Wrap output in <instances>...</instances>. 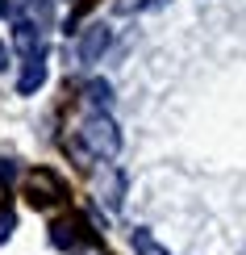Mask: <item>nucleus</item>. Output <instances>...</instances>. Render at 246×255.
<instances>
[{
	"label": "nucleus",
	"mask_w": 246,
	"mask_h": 255,
	"mask_svg": "<svg viewBox=\"0 0 246 255\" xmlns=\"http://www.w3.org/2000/svg\"><path fill=\"white\" fill-rule=\"evenodd\" d=\"M80 138L88 146V155H96V159H117V151H121V126L109 113H92L80 126Z\"/></svg>",
	"instance_id": "nucleus-1"
},
{
	"label": "nucleus",
	"mask_w": 246,
	"mask_h": 255,
	"mask_svg": "<svg viewBox=\"0 0 246 255\" xmlns=\"http://www.w3.org/2000/svg\"><path fill=\"white\" fill-rule=\"evenodd\" d=\"M109 42H113V29H109V25H100V21H96V25H88V29H80V42H76V63H80V67L96 63V59L104 55V50H109Z\"/></svg>",
	"instance_id": "nucleus-2"
},
{
	"label": "nucleus",
	"mask_w": 246,
	"mask_h": 255,
	"mask_svg": "<svg viewBox=\"0 0 246 255\" xmlns=\"http://www.w3.org/2000/svg\"><path fill=\"white\" fill-rule=\"evenodd\" d=\"M13 50L25 63L38 59V55H50V50H46V34H42L38 25H29V21H17V25H13Z\"/></svg>",
	"instance_id": "nucleus-3"
},
{
	"label": "nucleus",
	"mask_w": 246,
	"mask_h": 255,
	"mask_svg": "<svg viewBox=\"0 0 246 255\" xmlns=\"http://www.w3.org/2000/svg\"><path fill=\"white\" fill-rule=\"evenodd\" d=\"M29 197H34L38 205H46V201H63V197H67V188H63V180L55 172L38 167V172H29Z\"/></svg>",
	"instance_id": "nucleus-4"
},
{
	"label": "nucleus",
	"mask_w": 246,
	"mask_h": 255,
	"mask_svg": "<svg viewBox=\"0 0 246 255\" xmlns=\"http://www.w3.org/2000/svg\"><path fill=\"white\" fill-rule=\"evenodd\" d=\"M46 59H50V55H38V59L25 63V71L17 76V92H21V97H34L42 84H46V76H50V63H46Z\"/></svg>",
	"instance_id": "nucleus-5"
},
{
	"label": "nucleus",
	"mask_w": 246,
	"mask_h": 255,
	"mask_svg": "<svg viewBox=\"0 0 246 255\" xmlns=\"http://www.w3.org/2000/svg\"><path fill=\"white\" fill-rule=\"evenodd\" d=\"M83 101H88L92 105V109H109V105H113V84L109 80H88V84H83Z\"/></svg>",
	"instance_id": "nucleus-6"
},
{
	"label": "nucleus",
	"mask_w": 246,
	"mask_h": 255,
	"mask_svg": "<svg viewBox=\"0 0 246 255\" xmlns=\"http://www.w3.org/2000/svg\"><path fill=\"white\" fill-rule=\"evenodd\" d=\"M76 222H55V226H50V247H59V251H71L76 247Z\"/></svg>",
	"instance_id": "nucleus-7"
},
{
	"label": "nucleus",
	"mask_w": 246,
	"mask_h": 255,
	"mask_svg": "<svg viewBox=\"0 0 246 255\" xmlns=\"http://www.w3.org/2000/svg\"><path fill=\"white\" fill-rule=\"evenodd\" d=\"M134 251H138V255H167V251L151 239V230H134Z\"/></svg>",
	"instance_id": "nucleus-8"
},
{
	"label": "nucleus",
	"mask_w": 246,
	"mask_h": 255,
	"mask_svg": "<svg viewBox=\"0 0 246 255\" xmlns=\"http://www.w3.org/2000/svg\"><path fill=\"white\" fill-rule=\"evenodd\" d=\"M167 0H117V13H138V8H163Z\"/></svg>",
	"instance_id": "nucleus-9"
},
{
	"label": "nucleus",
	"mask_w": 246,
	"mask_h": 255,
	"mask_svg": "<svg viewBox=\"0 0 246 255\" xmlns=\"http://www.w3.org/2000/svg\"><path fill=\"white\" fill-rule=\"evenodd\" d=\"M13 230H17V214L13 209H0V243H8Z\"/></svg>",
	"instance_id": "nucleus-10"
},
{
	"label": "nucleus",
	"mask_w": 246,
	"mask_h": 255,
	"mask_svg": "<svg viewBox=\"0 0 246 255\" xmlns=\"http://www.w3.org/2000/svg\"><path fill=\"white\" fill-rule=\"evenodd\" d=\"M4 67H8V46L0 42V71H4Z\"/></svg>",
	"instance_id": "nucleus-11"
},
{
	"label": "nucleus",
	"mask_w": 246,
	"mask_h": 255,
	"mask_svg": "<svg viewBox=\"0 0 246 255\" xmlns=\"http://www.w3.org/2000/svg\"><path fill=\"white\" fill-rule=\"evenodd\" d=\"M0 13H8V4H4V0H0Z\"/></svg>",
	"instance_id": "nucleus-12"
}]
</instances>
